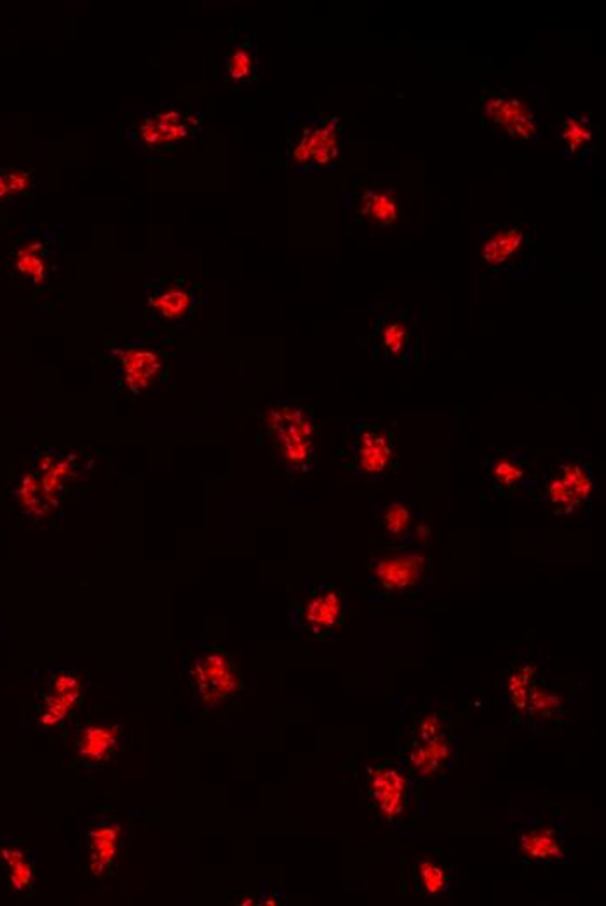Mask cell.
<instances>
[{"instance_id":"obj_2","label":"cell","mask_w":606,"mask_h":906,"mask_svg":"<svg viewBox=\"0 0 606 906\" xmlns=\"http://www.w3.org/2000/svg\"><path fill=\"white\" fill-rule=\"evenodd\" d=\"M190 680L199 700L207 708L224 703L239 691L240 676L236 664L225 650L210 649L201 653L192 664Z\"/></svg>"},{"instance_id":"obj_28","label":"cell","mask_w":606,"mask_h":906,"mask_svg":"<svg viewBox=\"0 0 606 906\" xmlns=\"http://www.w3.org/2000/svg\"><path fill=\"white\" fill-rule=\"evenodd\" d=\"M417 884L427 896H439L448 887V873L441 864L422 860L417 866Z\"/></svg>"},{"instance_id":"obj_20","label":"cell","mask_w":606,"mask_h":906,"mask_svg":"<svg viewBox=\"0 0 606 906\" xmlns=\"http://www.w3.org/2000/svg\"><path fill=\"white\" fill-rule=\"evenodd\" d=\"M194 302L192 291L186 287H178V284H169V287L157 288L148 299V305L152 311L159 314L162 320L177 321L186 317L189 314L190 307Z\"/></svg>"},{"instance_id":"obj_19","label":"cell","mask_w":606,"mask_h":906,"mask_svg":"<svg viewBox=\"0 0 606 906\" xmlns=\"http://www.w3.org/2000/svg\"><path fill=\"white\" fill-rule=\"evenodd\" d=\"M358 215L382 227H391L400 219L397 198L392 190H368L358 201Z\"/></svg>"},{"instance_id":"obj_13","label":"cell","mask_w":606,"mask_h":906,"mask_svg":"<svg viewBox=\"0 0 606 906\" xmlns=\"http://www.w3.org/2000/svg\"><path fill=\"white\" fill-rule=\"evenodd\" d=\"M117 355L123 370V384L135 394L150 388L162 370V359L156 350L147 347H124Z\"/></svg>"},{"instance_id":"obj_4","label":"cell","mask_w":606,"mask_h":906,"mask_svg":"<svg viewBox=\"0 0 606 906\" xmlns=\"http://www.w3.org/2000/svg\"><path fill=\"white\" fill-rule=\"evenodd\" d=\"M427 558L415 549H391L371 563V581L383 593H408L426 572Z\"/></svg>"},{"instance_id":"obj_11","label":"cell","mask_w":606,"mask_h":906,"mask_svg":"<svg viewBox=\"0 0 606 906\" xmlns=\"http://www.w3.org/2000/svg\"><path fill=\"white\" fill-rule=\"evenodd\" d=\"M192 115L181 114L180 110H165L148 115L138 127V138L152 148L168 147L186 138L194 126Z\"/></svg>"},{"instance_id":"obj_10","label":"cell","mask_w":606,"mask_h":906,"mask_svg":"<svg viewBox=\"0 0 606 906\" xmlns=\"http://www.w3.org/2000/svg\"><path fill=\"white\" fill-rule=\"evenodd\" d=\"M344 602L333 588L317 590L300 607V623L316 637H325L341 619Z\"/></svg>"},{"instance_id":"obj_27","label":"cell","mask_w":606,"mask_h":906,"mask_svg":"<svg viewBox=\"0 0 606 906\" xmlns=\"http://www.w3.org/2000/svg\"><path fill=\"white\" fill-rule=\"evenodd\" d=\"M413 525V507L408 502H394L391 506L385 507L382 515L383 530L388 532L389 536L403 537L408 534L409 527Z\"/></svg>"},{"instance_id":"obj_18","label":"cell","mask_w":606,"mask_h":906,"mask_svg":"<svg viewBox=\"0 0 606 906\" xmlns=\"http://www.w3.org/2000/svg\"><path fill=\"white\" fill-rule=\"evenodd\" d=\"M493 483L502 492H516L530 485L531 471L527 460L516 454H501L490 468Z\"/></svg>"},{"instance_id":"obj_17","label":"cell","mask_w":606,"mask_h":906,"mask_svg":"<svg viewBox=\"0 0 606 906\" xmlns=\"http://www.w3.org/2000/svg\"><path fill=\"white\" fill-rule=\"evenodd\" d=\"M121 830L114 825H103L89 834V872L101 877L109 872L117 855Z\"/></svg>"},{"instance_id":"obj_24","label":"cell","mask_w":606,"mask_h":906,"mask_svg":"<svg viewBox=\"0 0 606 906\" xmlns=\"http://www.w3.org/2000/svg\"><path fill=\"white\" fill-rule=\"evenodd\" d=\"M380 344L389 358H401L412 344V328L403 320H388L380 328Z\"/></svg>"},{"instance_id":"obj_6","label":"cell","mask_w":606,"mask_h":906,"mask_svg":"<svg viewBox=\"0 0 606 906\" xmlns=\"http://www.w3.org/2000/svg\"><path fill=\"white\" fill-rule=\"evenodd\" d=\"M370 798L383 819L394 823L408 809L409 783L403 771L392 765L373 769L368 780Z\"/></svg>"},{"instance_id":"obj_23","label":"cell","mask_w":606,"mask_h":906,"mask_svg":"<svg viewBox=\"0 0 606 906\" xmlns=\"http://www.w3.org/2000/svg\"><path fill=\"white\" fill-rule=\"evenodd\" d=\"M18 499H20L23 510L29 515L35 516V518L46 516L50 510H55L49 499L46 497V492H44L37 474H26L22 478L20 485H18Z\"/></svg>"},{"instance_id":"obj_15","label":"cell","mask_w":606,"mask_h":906,"mask_svg":"<svg viewBox=\"0 0 606 906\" xmlns=\"http://www.w3.org/2000/svg\"><path fill=\"white\" fill-rule=\"evenodd\" d=\"M35 474L46 492V497L49 499L53 507H56L59 499L64 497L68 483L77 477L76 459L72 456L43 454L38 457Z\"/></svg>"},{"instance_id":"obj_31","label":"cell","mask_w":606,"mask_h":906,"mask_svg":"<svg viewBox=\"0 0 606 906\" xmlns=\"http://www.w3.org/2000/svg\"><path fill=\"white\" fill-rule=\"evenodd\" d=\"M531 676H534V670L528 667H519L510 674L509 694L513 697V703L519 709L527 708L528 696H530L531 687H534Z\"/></svg>"},{"instance_id":"obj_9","label":"cell","mask_w":606,"mask_h":906,"mask_svg":"<svg viewBox=\"0 0 606 906\" xmlns=\"http://www.w3.org/2000/svg\"><path fill=\"white\" fill-rule=\"evenodd\" d=\"M484 114L495 126L505 131V135L516 139H530L537 135L535 115L527 103L514 97L495 94L484 102Z\"/></svg>"},{"instance_id":"obj_14","label":"cell","mask_w":606,"mask_h":906,"mask_svg":"<svg viewBox=\"0 0 606 906\" xmlns=\"http://www.w3.org/2000/svg\"><path fill=\"white\" fill-rule=\"evenodd\" d=\"M121 739H123L121 725L88 724L77 734V754L85 762H105L119 750Z\"/></svg>"},{"instance_id":"obj_16","label":"cell","mask_w":606,"mask_h":906,"mask_svg":"<svg viewBox=\"0 0 606 906\" xmlns=\"http://www.w3.org/2000/svg\"><path fill=\"white\" fill-rule=\"evenodd\" d=\"M523 248H525V233L521 228H505V231H497L484 241L483 248H481V258H483L486 266L497 269V267H505L514 258L519 257Z\"/></svg>"},{"instance_id":"obj_7","label":"cell","mask_w":606,"mask_h":906,"mask_svg":"<svg viewBox=\"0 0 606 906\" xmlns=\"http://www.w3.org/2000/svg\"><path fill=\"white\" fill-rule=\"evenodd\" d=\"M338 131L340 126L337 118H329L323 123L305 127L291 147V160L299 166H307L311 163L317 166L329 165L340 150Z\"/></svg>"},{"instance_id":"obj_3","label":"cell","mask_w":606,"mask_h":906,"mask_svg":"<svg viewBox=\"0 0 606 906\" xmlns=\"http://www.w3.org/2000/svg\"><path fill=\"white\" fill-rule=\"evenodd\" d=\"M543 492L556 515H572L593 497L594 477L590 462L570 459L549 474Z\"/></svg>"},{"instance_id":"obj_12","label":"cell","mask_w":606,"mask_h":906,"mask_svg":"<svg viewBox=\"0 0 606 906\" xmlns=\"http://www.w3.org/2000/svg\"><path fill=\"white\" fill-rule=\"evenodd\" d=\"M80 696H82V685L76 674L68 673V671L56 674L50 682V691L44 696L38 724L44 727H55L59 722H64L76 708Z\"/></svg>"},{"instance_id":"obj_21","label":"cell","mask_w":606,"mask_h":906,"mask_svg":"<svg viewBox=\"0 0 606 906\" xmlns=\"http://www.w3.org/2000/svg\"><path fill=\"white\" fill-rule=\"evenodd\" d=\"M519 854L530 861H561L563 849L556 830H530L519 839Z\"/></svg>"},{"instance_id":"obj_8","label":"cell","mask_w":606,"mask_h":906,"mask_svg":"<svg viewBox=\"0 0 606 906\" xmlns=\"http://www.w3.org/2000/svg\"><path fill=\"white\" fill-rule=\"evenodd\" d=\"M450 759L451 745L442 732L438 718L434 715L424 718L417 739L413 741L412 753H409L413 768L417 769L422 776H434L447 765Z\"/></svg>"},{"instance_id":"obj_22","label":"cell","mask_w":606,"mask_h":906,"mask_svg":"<svg viewBox=\"0 0 606 906\" xmlns=\"http://www.w3.org/2000/svg\"><path fill=\"white\" fill-rule=\"evenodd\" d=\"M18 272L23 278L30 279L32 283H44L47 275V258L43 243H26L18 249L16 260H14Z\"/></svg>"},{"instance_id":"obj_1","label":"cell","mask_w":606,"mask_h":906,"mask_svg":"<svg viewBox=\"0 0 606 906\" xmlns=\"http://www.w3.org/2000/svg\"><path fill=\"white\" fill-rule=\"evenodd\" d=\"M267 436L282 466L290 471H307L316 457V426L311 412L293 401H278L263 415Z\"/></svg>"},{"instance_id":"obj_26","label":"cell","mask_w":606,"mask_h":906,"mask_svg":"<svg viewBox=\"0 0 606 906\" xmlns=\"http://www.w3.org/2000/svg\"><path fill=\"white\" fill-rule=\"evenodd\" d=\"M561 138L572 154L581 153L585 147H590L591 139H593L590 119L570 115L561 127Z\"/></svg>"},{"instance_id":"obj_25","label":"cell","mask_w":606,"mask_h":906,"mask_svg":"<svg viewBox=\"0 0 606 906\" xmlns=\"http://www.w3.org/2000/svg\"><path fill=\"white\" fill-rule=\"evenodd\" d=\"M0 863L8 869L9 884L14 891H25L34 881V869H32V864L26 861L25 854L20 849H2L0 851Z\"/></svg>"},{"instance_id":"obj_30","label":"cell","mask_w":606,"mask_h":906,"mask_svg":"<svg viewBox=\"0 0 606 906\" xmlns=\"http://www.w3.org/2000/svg\"><path fill=\"white\" fill-rule=\"evenodd\" d=\"M255 68H257L255 56L246 46L239 47L227 58L228 79L234 82H245L251 79Z\"/></svg>"},{"instance_id":"obj_29","label":"cell","mask_w":606,"mask_h":906,"mask_svg":"<svg viewBox=\"0 0 606 906\" xmlns=\"http://www.w3.org/2000/svg\"><path fill=\"white\" fill-rule=\"evenodd\" d=\"M34 186V175L25 169H0V201L25 194Z\"/></svg>"},{"instance_id":"obj_5","label":"cell","mask_w":606,"mask_h":906,"mask_svg":"<svg viewBox=\"0 0 606 906\" xmlns=\"http://www.w3.org/2000/svg\"><path fill=\"white\" fill-rule=\"evenodd\" d=\"M354 466L362 477H382L394 465L396 448L392 429L362 422L354 433Z\"/></svg>"}]
</instances>
